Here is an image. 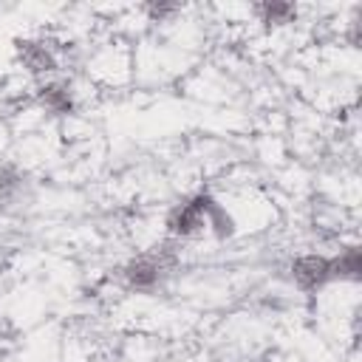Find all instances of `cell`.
<instances>
[{
    "mask_svg": "<svg viewBox=\"0 0 362 362\" xmlns=\"http://www.w3.org/2000/svg\"><path fill=\"white\" fill-rule=\"evenodd\" d=\"M20 173L14 167H0V192H14L20 187Z\"/></svg>",
    "mask_w": 362,
    "mask_h": 362,
    "instance_id": "9",
    "label": "cell"
},
{
    "mask_svg": "<svg viewBox=\"0 0 362 362\" xmlns=\"http://www.w3.org/2000/svg\"><path fill=\"white\" fill-rule=\"evenodd\" d=\"M359 249L351 243V246H342L334 257H331V269H334V280H359Z\"/></svg>",
    "mask_w": 362,
    "mask_h": 362,
    "instance_id": "7",
    "label": "cell"
},
{
    "mask_svg": "<svg viewBox=\"0 0 362 362\" xmlns=\"http://www.w3.org/2000/svg\"><path fill=\"white\" fill-rule=\"evenodd\" d=\"M255 14H257V23L269 25V28H277V25H286V23H294L300 8L294 3H257L255 6Z\"/></svg>",
    "mask_w": 362,
    "mask_h": 362,
    "instance_id": "6",
    "label": "cell"
},
{
    "mask_svg": "<svg viewBox=\"0 0 362 362\" xmlns=\"http://www.w3.org/2000/svg\"><path fill=\"white\" fill-rule=\"evenodd\" d=\"M37 105L54 116H71L76 110V90L68 79H42L37 82Z\"/></svg>",
    "mask_w": 362,
    "mask_h": 362,
    "instance_id": "5",
    "label": "cell"
},
{
    "mask_svg": "<svg viewBox=\"0 0 362 362\" xmlns=\"http://www.w3.org/2000/svg\"><path fill=\"white\" fill-rule=\"evenodd\" d=\"M14 51H17L20 68H23L28 76H34L37 82L51 79V76L59 71V54H57V48H54L48 40H42V37H25V40H20V42L14 45Z\"/></svg>",
    "mask_w": 362,
    "mask_h": 362,
    "instance_id": "2",
    "label": "cell"
},
{
    "mask_svg": "<svg viewBox=\"0 0 362 362\" xmlns=\"http://www.w3.org/2000/svg\"><path fill=\"white\" fill-rule=\"evenodd\" d=\"M288 274L300 291H322L328 283H334L331 257L320 252H303L288 263Z\"/></svg>",
    "mask_w": 362,
    "mask_h": 362,
    "instance_id": "3",
    "label": "cell"
},
{
    "mask_svg": "<svg viewBox=\"0 0 362 362\" xmlns=\"http://www.w3.org/2000/svg\"><path fill=\"white\" fill-rule=\"evenodd\" d=\"M181 11V6L178 3H167V0H156V3H147L144 6V14L153 20V23H164V20H170L173 14H178Z\"/></svg>",
    "mask_w": 362,
    "mask_h": 362,
    "instance_id": "8",
    "label": "cell"
},
{
    "mask_svg": "<svg viewBox=\"0 0 362 362\" xmlns=\"http://www.w3.org/2000/svg\"><path fill=\"white\" fill-rule=\"evenodd\" d=\"M170 269L153 255V252H144V255H136L130 257L124 266H122V280L130 291H139V294H147V291H156L164 280Z\"/></svg>",
    "mask_w": 362,
    "mask_h": 362,
    "instance_id": "4",
    "label": "cell"
},
{
    "mask_svg": "<svg viewBox=\"0 0 362 362\" xmlns=\"http://www.w3.org/2000/svg\"><path fill=\"white\" fill-rule=\"evenodd\" d=\"M215 204H218V198L209 195L206 189H198V192L187 195L184 201H178L164 218L167 238L184 243V240H192L201 232H206V223H209V215H212Z\"/></svg>",
    "mask_w": 362,
    "mask_h": 362,
    "instance_id": "1",
    "label": "cell"
}]
</instances>
